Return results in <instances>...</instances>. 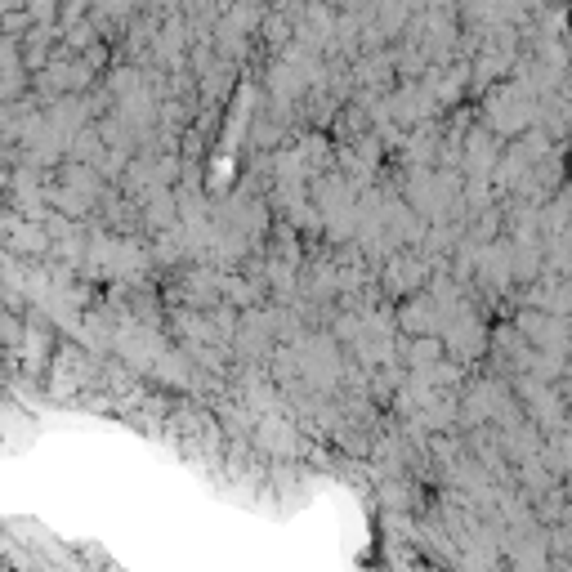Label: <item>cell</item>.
<instances>
[{"label":"cell","instance_id":"6da1fadb","mask_svg":"<svg viewBox=\"0 0 572 572\" xmlns=\"http://www.w3.org/2000/svg\"><path fill=\"white\" fill-rule=\"evenodd\" d=\"M537 108L541 99L519 81H501L492 90H483V108H479V126L488 130L492 139L514 143L519 135H528L537 126Z\"/></svg>","mask_w":572,"mask_h":572},{"label":"cell","instance_id":"7a4b0ae2","mask_svg":"<svg viewBox=\"0 0 572 572\" xmlns=\"http://www.w3.org/2000/svg\"><path fill=\"white\" fill-rule=\"evenodd\" d=\"M99 367H103V358L85 354L76 340H59L50 371H45V389L54 398H85L99 389Z\"/></svg>","mask_w":572,"mask_h":572},{"label":"cell","instance_id":"3957f363","mask_svg":"<svg viewBox=\"0 0 572 572\" xmlns=\"http://www.w3.org/2000/svg\"><path fill=\"white\" fill-rule=\"evenodd\" d=\"M488 318H483V309L474 300H465L461 309L452 313V318L443 322V331H438V345H443V358L456 362V367H470V362H479L488 354Z\"/></svg>","mask_w":572,"mask_h":572},{"label":"cell","instance_id":"277c9868","mask_svg":"<svg viewBox=\"0 0 572 572\" xmlns=\"http://www.w3.org/2000/svg\"><path fill=\"white\" fill-rule=\"evenodd\" d=\"M429 278H434V264H429L421 251H394L376 269V291L394 304V300H407V295L425 291Z\"/></svg>","mask_w":572,"mask_h":572},{"label":"cell","instance_id":"5b68a950","mask_svg":"<svg viewBox=\"0 0 572 572\" xmlns=\"http://www.w3.org/2000/svg\"><path fill=\"white\" fill-rule=\"evenodd\" d=\"M59 340L63 336L54 331V322L45 318L41 309H23V340H18V358H23V376L27 380H45Z\"/></svg>","mask_w":572,"mask_h":572},{"label":"cell","instance_id":"8992f818","mask_svg":"<svg viewBox=\"0 0 572 572\" xmlns=\"http://www.w3.org/2000/svg\"><path fill=\"white\" fill-rule=\"evenodd\" d=\"M103 572H117V568H103Z\"/></svg>","mask_w":572,"mask_h":572}]
</instances>
